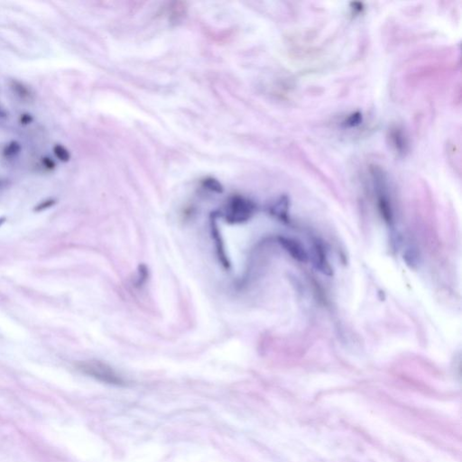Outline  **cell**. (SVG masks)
Returning <instances> with one entry per match:
<instances>
[{
  "label": "cell",
  "instance_id": "9a60e30c",
  "mask_svg": "<svg viewBox=\"0 0 462 462\" xmlns=\"http://www.w3.org/2000/svg\"><path fill=\"white\" fill-rule=\"evenodd\" d=\"M34 120V118L32 117V115L28 113H24L20 116V123L23 125H28Z\"/></svg>",
  "mask_w": 462,
  "mask_h": 462
},
{
  "label": "cell",
  "instance_id": "8992f818",
  "mask_svg": "<svg viewBox=\"0 0 462 462\" xmlns=\"http://www.w3.org/2000/svg\"><path fill=\"white\" fill-rule=\"evenodd\" d=\"M314 251L315 265H317V267L321 270V272L322 273L326 274L328 276L331 275L332 271L330 268L329 262L326 258L325 251H324L323 246L321 244L316 243L314 246Z\"/></svg>",
  "mask_w": 462,
  "mask_h": 462
},
{
  "label": "cell",
  "instance_id": "5b68a950",
  "mask_svg": "<svg viewBox=\"0 0 462 462\" xmlns=\"http://www.w3.org/2000/svg\"><path fill=\"white\" fill-rule=\"evenodd\" d=\"M278 242L284 249L291 255L292 258L300 262H306L308 259L306 250L296 239H288L284 237H279Z\"/></svg>",
  "mask_w": 462,
  "mask_h": 462
},
{
  "label": "cell",
  "instance_id": "30bf717a",
  "mask_svg": "<svg viewBox=\"0 0 462 462\" xmlns=\"http://www.w3.org/2000/svg\"><path fill=\"white\" fill-rule=\"evenodd\" d=\"M53 151L54 156H56L57 159L61 161L62 163H67L71 159V153L62 144H55L53 146Z\"/></svg>",
  "mask_w": 462,
  "mask_h": 462
},
{
  "label": "cell",
  "instance_id": "2e32d148",
  "mask_svg": "<svg viewBox=\"0 0 462 462\" xmlns=\"http://www.w3.org/2000/svg\"><path fill=\"white\" fill-rule=\"evenodd\" d=\"M353 9H354V11L358 12V13H360V12H362L363 10V5L362 3H360V2H355V3H352Z\"/></svg>",
  "mask_w": 462,
  "mask_h": 462
},
{
  "label": "cell",
  "instance_id": "8fae6325",
  "mask_svg": "<svg viewBox=\"0 0 462 462\" xmlns=\"http://www.w3.org/2000/svg\"><path fill=\"white\" fill-rule=\"evenodd\" d=\"M362 120H363L362 114L360 113V111H356L349 115L348 118H346L345 121L343 122V125L347 128H356L361 124Z\"/></svg>",
  "mask_w": 462,
  "mask_h": 462
},
{
  "label": "cell",
  "instance_id": "7c38bea8",
  "mask_svg": "<svg viewBox=\"0 0 462 462\" xmlns=\"http://www.w3.org/2000/svg\"><path fill=\"white\" fill-rule=\"evenodd\" d=\"M203 185H204L205 188L211 190L212 192H215V193H221L222 192L221 185L217 181L213 180V179L205 180L204 182H203Z\"/></svg>",
  "mask_w": 462,
  "mask_h": 462
},
{
  "label": "cell",
  "instance_id": "6da1fadb",
  "mask_svg": "<svg viewBox=\"0 0 462 462\" xmlns=\"http://www.w3.org/2000/svg\"><path fill=\"white\" fill-rule=\"evenodd\" d=\"M370 175L376 194L379 212L385 221L391 225L394 222V211L387 175L384 173L382 168L377 165H372L370 167Z\"/></svg>",
  "mask_w": 462,
  "mask_h": 462
},
{
  "label": "cell",
  "instance_id": "4fadbf2b",
  "mask_svg": "<svg viewBox=\"0 0 462 462\" xmlns=\"http://www.w3.org/2000/svg\"><path fill=\"white\" fill-rule=\"evenodd\" d=\"M56 203V201L55 200H53V199H49V200H46V201H42L41 203H39V204L34 208V211L35 212H43V211H45V209H47V208H51V207H53V205Z\"/></svg>",
  "mask_w": 462,
  "mask_h": 462
},
{
  "label": "cell",
  "instance_id": "e0dca14e",
  "mask_svg": "<svg viewBox=\"0 0 462 462\" xmlns=\"http://www.w3.org/2000/svg\"><path fill=\"white\" fill-rule=\"evenodd\" d=\"M5 221H6V219H5V218H0V226L4 223Z\"/></svg>",
  "mask_w": 462,
  "mask_h": 462
},
{
  "label": "cell",
  "instance_id": "5bb4252c",
  "mask_svg": "<svg viewBox=\"0 0 462 462\" xmlns=\"http://www.w3.org/2000/svg\"><path fill=\"white\" fill-rule=\"evenodd\" d=\"M43 165L46 168L47 170L52 171L56 168V163L53 161L49 156H45L42 158Z\"/></svg>",
  "mask_w": 462,
  "mask_h": 462
},
{
  "label": "cell",
  "instance_id": "277c9868",
  "mask_svg": "<svg viewBox=\"0 0 462 462\" xmlns=\"http://www.w3.org/2000/svg\"><path fill=\"white\" fill-rule=\"evenodd\" d=\"M389 139L392 146L399 156H406L409 151V141L404 129L399 125H393L389 130Z\"/></svg>",
  "mask_w": 462,
  "mask_h": 462
},
{
  "label": "cell",
  "instance_id": "9c48e42d",
  "mask_svg": "<svg viewBox=\"0 0 462 462\" xmlns=\"http://www.w3.org/2000/svg\"><path fill=\"white\" fill-rule=\"evenodd\" d=\"M21 151H22L21 144L17 141H11L3 149V156L6 158H13L18 156Z\"/></svg>",
  "mask_w": 462,
  "mask_h": 462
},
{
  "label": "cell",
  "instance_id": "ba28073f",
  "mask_svg": "<svg viewBox=\"0 0 462 462\" xmlns=\"http://www.w3.org/2000/svg\"><path fill=\"white\" fill-rule=\"evenodd\" d=\"M10 86L19 98L23 99H30L32 98V92L30 90L18 80H12Z\"/></svg>",
  "mask_w": 462,
  "mask_h": 462
},
{
  "label": "cell",
  "instance_id": "3957f363",
  "mask_svg": "<svg viewBox=\"0 0 462 462\" xmlns=\"http://www.w3.org/2000/svg\"><path fill=\"white\" fill-rule=\"evenodd\" d=\"M78 368L85 375L113 386H124L125 382L113 368L98 360L81 361L77 365Z\"/></svg>",
  "mask_w": 462,
  "mask_h": 462
},
{
  "label": "cell",
  "instance_id": "7a4b0ae2",
  "mask_svg": "<svg viewBox=\"0 0 462 462\" xmlns=\"http://www.w3.org/2000/svg\"><path fill=\"white\" fill-rule=\"evenodd\" d=\"M256 212V205L242 196L229 198L221 209L220 216L229 224H240L249 220Z\"/></svg>",
  "mask_w": 462,
  "mask_h": 462
},
{
  "label": "cell",
  "instance_id": "52a82bcc",
  "mask_svg": "<svg viewBox=\"0 0 462 462\" xmlns=\"http://www.w3.org/2000/svg\"><path fill=\"white\" fill-rule=\"evenodd\" d=\"M288 206H289V202H288L287 198H280L279 201H277L271 207V213L280 220H286L287 219Z\"/></svg>",
  "mask_w": 462,
  "mask_h": 462
}]
</instances>
